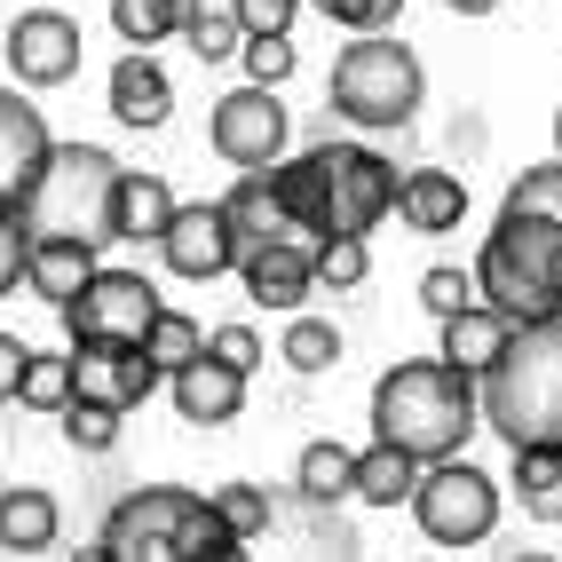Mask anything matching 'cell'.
Listing matches in <instances>:
<instances>
[{
    "mask_svg": "<svg viewBox=\"0 0 562 562\" xmlns=\"http://www.w3.org/2000/svg\"><path fill=\"white\" fill-rule=\"evenodd\" d=\"M270 191L302 246L325 238H372L396 214V167L372 143H310L302 159L270 167Z\"/></svg>",
    "mask_w": 562,
    "mask_h": 562,
    "instance_id": "6da1fadb",
    "label": "cell"
},
{
    "mask_svg": "<svg viewBox=\"0 0 562 562\" xmlns=\"http://www.w3.org/2000/svg\"><path fill=\"white\" fill-rule=\"evenodd\" d=\"M483 428L475 412V381L436 357H412L389 364L372 381V443L404 452L412 468H436V460H468V436Z\"/></svg>",
    "mask_w": 562,
    "mask_h": 562,
    "instance_id": "7a4b0ae2",
    "label": "cell"
},
{
    "mask_svg": "<svg viewBox=\"0 0 562 562\" xmlns=\"http://www.w3.org/2000/svg\"><path fill=\"white\" fill-rule=\"evenodd\" d=\"M475 412L507 452H562V317L507 333L499 364L475 381Z\"/></svg>",
    "mask_w": 562,
    "mask_h": 562,
    "instance_id": "3957f363",
    "label": "cell"
},
{
    "mask_svg": "<svg viewBox=\"0 0 562 562\" xmlns=\"http://www.w3.org/2000/svg\"><path fill=\"white\" fill-rule=\"evenodd\" d=\"M475 293L507 325L562 317V222L499 206V222L483 231V254H475Z\"/></svg>",
    "mask_w": 562,
    "mask_h": 562,
    "instance_id": "277c9868",
    "label": "cell"
},
{
    "mask_svg": "<svg viewBox=\"0 0 562 562\" xmlns=\"http://www.w3.org/2000/svg\"><path fill=\"white\" fill-rule=\"evenodd\" d=\"M120 159L103 143H56L48 167L16 199L24 238H71V246H111V206H120Z\"/></svg>",
    "mask_w": 562,
    "mask_h": 562,
    "instance_id": "5b68a950",
    "label": "cell"
},
{
    "mask_svg": "<svg viewBox=\"0 0 562 562\" xmlns=\"http://www.w3.org/2000/svg\"><path fill=\"white\" fill-rule=\"evenodd\" d=\"M231 531L214 522L206 492H182V483H143L120 507L103 515V554L111 562H199L206 547H222Z\"/></svg>",
    "mask_w": 562,
    "mask_h": 562,
    "instance_id": "8992f818",
    "label": "cell"
},
{
    "mask_svg": "<svg viewBox=\"0 0 562 562\" xmlns=\"http://www.w3.org/2000/svg\"><path fill=\"white\" fill-rule=\"evenodd\" d=\"M428 103V71L404 41H381V32H357V41L333 56V111L349 127L381 135V127H412Z\"/></svg>",
    "mask_w": 562,
    "mask_h": 562,
    "instance_id": "52a82bcc",
    "label": "cell"
},
{
    "mask_svg": "<svg viewBox=\"0 0 562 562\" xmlns=\"http://www.w3.org/2000/svg\"><path fill=\"white\" fill-rule=\"evenodd\" d=\"M159 310L167 302H159V285L143 270H95L56 317L71 333V349H143V333H151Z\"/></svg>",
    "mask_w": 562,
    "mask_h": 562,
    "instance_id": "ba28073f",
    "label": "cell"
},
{
    "mask_svg": "<svg viewBox=\"0 0 562 562\" xmlns=\"http://www.w3.org/2000/svg\"><path fill=\"white\" fill-rule=\"evenodd\" d=\"M412 515H420L428 547H475L499 531V483L483 475L475 460H436L420 468V483H412Z\"/></svg>",
    "mask_w": 562,
    "mask_h": 562,
    "instance_id": "9c48e42d",
    "label": "cell"
},
{
    "mask_svg": "<svg viewBox=\"0 0 562 562\" xmlns=\"http://www.w3.org/2000/svg\"><path fill=\"white\" fill-rule=\"evenodd\" d=\"M206 143H214V159L222 167H238V175H270L285 159V103L270 88H231L214 103V120H206Z\"/></svg>",
    "mask_w": 562,
    "mask_h": 562,
    "instance_id": "30bf717a",
    "label": "cell"
},
{
    "mask_svg": "<svg viewBox=\"0 0 562 562\" xmlns=\"http://www.w3.org/2000/svg\"><path fill=\"white\" fill-rule=\"evenodd\" d=\"M9 71H16V88L80 80V24H71L64 9H24L9 24Z\"/></svg>",
    "mask_w": 562,
    "mask_h": 562,
    "instance_id": "8fae6325",
    "label": "cell"
},
{
    "mask_svg": "<svg viewBox=\"0 0 562 562\" xmlns=\"http://www.w3.org/2000/svg\"><path fill=\"white\" fill-rule=\"evenodd\" d=\"M167 381L151 364H143L135 349H71V404H95V412H127L135 404H151Z\"/></svg>",
    "mask_w": 562,
    "mask_h": 562,
    "instance_id": "7c38bea8",
    "label": "cell"
},
{
    "mask_svg": "<svg viewBox=\"0 0 562 562\" xmlns=\"http://www.w3.org/2000/svg\"><path fill=\"white\" fill-rule=\"evenodd\" d=\"M48 151H56V135L41 120V103L0 88V214H16V199L32 191V175L48 167Z\"/></svg>",
    "mask_w": 562,
    "mask_h": 562,
    "instance_id": "4fadbf2b",
    "label": "cell"
},
{
    "mask_svg": "<svg viewBox=\"0 0 562 562\" xmlns=\"http://www.w3.org/2000/svg\"><path fill=\"white\" fill-rule=\"evenodd\" d=\"M159 254H167V270L175 278H222V270H238V246L231 231H222V206H175L167 214V231H159Z\"/></svg>",
    "mask_w": 562,
    "mask_h": 562,
    "instance_id": "5bb4252c",
    "label": "cell"
},
{
    "mask_svg": "<svg viewBox=\"0 0 562 562\" xmlns=\"http://www.w3.org/2000/svg\"><path fill=\"white\" fill-rule=\"evenodd\" d=\"M238 285H246V302L302 317V302L317 293V278H310V246H261V254H238Z\"/></svg>",
    "mask_w": 562,
    "mask_h": 562,
    "instance_id": "9a60e30c",
    "label": "cell"
},
{
    "mask_svg": "<svg viewBox=\"0 0 562 562\" xmlns=\"http://www.w3.org/2000/svg\"><path fill=\"white\" fill-rule=\"evenodd\" d=\"M214 206H222V231H231L238 254L302 246V238H293V222H285V206H278V191H270V175H238V191H231V199H214Z\"/></svg>",
    "mask_w": 562,
    "mask_h": 562,
    "instance_id": "2e32d148",
    "label": "cell"
},
{
    "mask_svg": "<svg viewBox=\"0 0 562 562\" xmlns=\"http://www.w3.org/2000/svg\"><path fill=\"white\" fill-rule=\"evenodd\" d=\"M460 214H468V182L460 175H443V167L396 175V222H404V231L443 238V231H460Z\"/></svg>",
    "mask_w": 562,
    "mask_h": 562,
    "instance_id": "e0dca14e",
    "label": "cell"
},
{
    "mask_svg": "<svg viewBox=\"0 0 562 562\" xmlns=\"http://www.w3.org/2000/svg\"><path fill=\"white\" fill-rule=\"evenodd\" d=\"M103 88H111V120L120 127H167V111H175V80L159 56H120Z\"/></svg>",
    "mask_w": 562,
    "mask_h": 562,
    "instance_id": "ac0fdd59",
    "label": "cell"
},
{
    "mask_svg": "<svg viewBox=\"0 0 562 562\" xmlns=\"http://www.w3.org/2000/svg\"><path fill=\"white\" fill-rule=\"evenodd\" d=\"M167 389H175V412H182V420H191V428H231L238 412H246V381H238L231 364H214V357L182 364V372H175Z\"/></svg>",
    "mask_w": 562,
    "mask_h": 562,
    "instance_id": "d6986e66",
    "label": "cell"
},
{
    "mask_svg": "<svg viewBox=\"0 0 562 562\" xmlns=\"http://www.w3.org/2000/svg\"><path fill=\"white\" fill-rule=\"evenodd\" d=\"M507 317L499 310H460V317H443V349H436V364H452V372H468V381H483V372L499 364V349H507Z\"/></svg>",
    "mask_w": 562,
    "mask_h": 562,
    "instance_id": "ffe728a7",
    "label": "cell"
},
{
    "mask_svg": "<svg viewBox=\"0 0 562 562\" xmlns=\"http://www.w3.org/2000/svg\"><path fill=\"white\" fill-rule=\"evenodd\" d=\"M56 531H64V507L41 483H9L0 492V554H48Z\"/></svg>",
    "mask_w": 562,
    "mask_h": 562,
    "instance_id": "44dd1931",
    "label": "cell"
},
{
    "mask_svg": "<svg viewBox=\"0 0 562 562\" xmlns=\"http://www.w3.org/2000/svg\"><path fill=\"white\" fill-rule=\"evenodd\" d=\"M103 270L95 261V246H71V238H32V254H24V285L41 293L48 310H64L71 293H80L88 278Z\"/></svg>",
    "mask_w": 562,
    "mask_h": 562,
    "instance_id": "7402d4cb",
    "label": "cell"
},
{
    "mask_svg": "<svg viewBox=\"0 0 562 562\" xmlns=\"http://www.w3.org/2000/svg\"><path fill=\"white\" fill-rule=\"evenodd\" d=\"M167 214H175L167 175H143V167H127V175H120V206H111V238H127V246H159Z\"/></svg>",
    "mask_w": 562,
    "mask_h": 562,
    "instance_id": "603a6c76",
    "label": "cell"
},
{
    "mask_svg": "<svg viewBox=\"0 0 562 562\" xmlns=\"http://www.w3.org/2000/svg\"><path fill=\"white\" fill-rule=\"evenodd\" d=\"M206 0H111V32L127 41V56H151L159 41H175Z\"/></svg>",
    "mask_w": 562,
    "mask_h": 562,
    "instance_id": "cb8c5ba5",
    "label": "cell"
},
{
    "mask_svg": "<svg viewBox=\"0 0 562 562\" xmlns=\"http://www.w3.org/2000/svg\"><path fill=\"white\" fill-rule=\"evenodd\" d=\"M412 483H420V468H412L404 452H389V443H364L357 468H349V499H364V507H404Z\"/></svg>",
    "mask_w": 562,
    "mask_h": 562,
    "instance_id": "d4e9b609",
    "label": "cell"
},
{
    "mask_svg": "<svg viewBox=\"0 0 562 562\" xmlns=\"http://www.w3.org/2000/svg\"><path fill=\"white\" fill-rule=\"evenodd\" d=\"M135 357L151 364L159 381H175L182 364H199V357H206V333H199V317H191V310H159V317H151V333H143V349H135Z\"/></svg>",
    "mask_w": 562,
    "mask_h": 562,
    "instance_id": "484cf974",
    "label": "cell"
},
{
    "mask_svg": "<svg viewBox=\"0 0 562 562\" xmlns=\"http://www.w3.org/2000/svg\"><path fill=\"white\" fill-rule=\"evenodd\" d=\"M349 468H357V452H349V443L317 436L310 452H302V468H293V483H302V499L333 507V499H349Z\"/></svg>",
    "mask_w": 562,
    "mask_h": 562,
    "instance_id": "4316f807",
    "label": "cell"
},
{
    "mask_svg": "<svg viewBox=\"0 0 562 562\" xmlns=\"http://www.w3.org/2000/svg\"><path fill=\"white\" fill-rule=\"evenodd\" d=\"M515 499L522 515L562 522V452H515Z\"/></svg>",
    "mask_w": 562,
    "mask_h": 562,
    "instance_id": "83f0119b",
    "label": "cell"
},
{
    "mask_svg": "<svg viewBox=\"0 0 562 562\" xmlns=\"http://www.w3.org/2000/svg\"><path fill=\"white\" fill-rule=\"evenodd\" d=\"M206 507H214V522H222V531H231L238 547L270 531V492H261V483H214Z\"/></svg>",
    "mask_w": 562,
    "mask_h": 562,
    "instance_id": "f1b7e54d",
    "label": "cell"
},
{
    "mask_svg": "<svg viewBox=\"0 0 562 562\" xmlns=\"http://www.w3.org/2000/svg\"><path fill=\"white\" fill-rule=\"evenodd\" d=\"M293 372H333V364H341V333H333V317H293L285 325V349H278Z\"/></svg>",
    "mask_w": 562,
    "mask_h": 562,
    "instance_id": "f546056e",
    "label": "cell"
},
{
    "mask_svg": "<svg viewBox=\"0 0 562 562\" xmlns=\"http://www.w3.org/2000/svg\"><path fill=\"white\" fill-rule=\"evenodd\" d=\"M310 278L333 285V293H357V285L372 278V246H364V238H325V246H310Z\"/></svg>",
    "mask_w": 562,
    "mask_h": 562,
    "instance_id": "4dcf8cb0",
    "label": "cell"
},
{
    "mask_svg": "<svg viewBox=\"0 0 562 562\" xmlns=\"http://www.w3.org/2000/svg\"><path fill=\"white\" fill-rule=\"evenodd\" d=\"M16 404L64 412V404H71V357H41V349H32V357H24V381H16Z\"/></svg>",
    "mask_w": 562,
    "mask_h": 562,
    "instance_id": "1f68e13d",
    "label": "cell"
},
{
    "mask_svg": "<svg viewBox=\"0 0 562 562\" xmlns=\"http://www.w3.org/2000/svg\"><path fill=\"white\" fill-rule=\"evenodd\" d=\"M182 41H191V56H199V64H231L246 32L231 24V9H199L191 24H182Z\"/></svg>",
    "mask_w": 562,
    "mask_h": 562,
    "instance_id": "d6a6232c",
    "label": "cell"
},
{
    "mask_svg": "<svg viewBox=\"0 0 562 562\" xmlns=\"http://www.w3.org/2000/svg\"><path fill=\"white\" fill-rule=\"evenodd\" d=\"M56 420H64V443H71V452H111V443H120V412H95V404H64Z\"/></svg>",
    "mask_w": 562,
    "mask_h": 562,
    "instance_id": "836d02e7",
    "label": "cell"
},
{
    "mask_svg": "<svg viewBox=\"0 0 562 562\" xmlns=\"http://www.w3.org/2000/svg\"><path fill=\"white\" fill-rule=\"evenodd\" d=\"M293 16H302V0H231V24L246 41H285Z\"/></svg>",
    "mask_w": 562,
    "mask_h": 562,
    "instance_id": "e575fe53",
    "label": "cell"
},
{
    "mask_svg": "<svg viewBox=\"0 0 562 562\" xmlns=\"http://www.w3.org/2000/svg\"><path fill=\"white\" fill-rule=\"evenodd\" d=\"M507 206L562 222V159H554V167H531V175H515V182H507Z\"/></svg>",
    "mask_w": 562,
    "mask_h": 562,
    "instance_id": "d590c367",
    "label": "cell"
},
{
    "mask_svg": "<svg viewBox=\"0 0 562 562\" xmlns=\"http://www.w3.org/2000/svg\"><path fill=\"white\" fill-rule=\"evenodd\" d=\"M420 302H428V317L443 325V317L475 310V278H468V270H428V278H420Z\"/></svg>",
    "mask_w": 562,
    "mask_h": 562,
    "instance_id": "8d00e7d4",
    "label": "cell"
},
{
    "mask_svg": "<svg viewBox=\"0 0 562 562\" xmlns=\"http://www.w3.org/2000/svg\"><path fill=\"white\" fill-rule=\"evenodd\" d=\"M206 357L231 364L238 381H246V372L261 364V333H254V325H214V333H206Z\"/></svg>",
    "mask_w": 562,
    "mask_h": 562,
    "instance_id": "74e56055",
    "label": "cell"
},
{
    "mask_svg": "<svg viewBox=\"0 0 562 562\" xmlns=\"http://www.w3.org/2000/svg\"><path fill=\"white\" fill-rule=\"evenodd\" d=\"M238 56H246V88L293 80V41H238Z\"/></svg>",
    "mask_w": 562,
    "mask_h": 562,
    "instance_id": "f35d334b",
    "label": "cell"
},
{
    "mask_svg": "<svg viewBox=\"0 0 562 562\" xmlns=\"http://www.w3.org/2000/svg\"><path fill=\"white\" fill-rule=\"evenodd\" d=\"M310 9H325L333 24H349V32H389L404 0H310Z\"/></svg>",
    "mask_w": 562,
    "mask_h": 562,
    "instance_id": "ab89813d",
    "label": "cell"
},
{
    "mask_svg": "<svg viewBox=\"0 0 562 562\" xmlns=\"http://www.w3.org/2000/svg\"><path fill=\"white\" fill-rule=\"evenodd\" d=\"M24 254H32L24 222H16V214H0V293H16V285H24Z\"/></svg>",
    "mask_w": 562,
    "mask_h": 562,
    "instance_id": "60d3db41",
    "label": "cell"
},
{
    "mask_svg": "<svg viewBox=\"0 0 562 562\" xmlns=\"http://www.w3.org/2000/svg\"><path fill=\"white\" fill-rule=\"evenodd\" d=\"M24 357H32V341H16V333H0V404H16V381H24Z\"/></svg>",
    "mask_w": 562,
    "mask_h": 562,
    "instance_id": "b9f144b4",
    "label": "cell"
},
{
    "mask_svg": "<svg viewBox=\"0 0 562 562\" xmlns=\"http://www.w3.org/2000/svg\"><path fill=\"white\" fill-rule=\"evenodd\" d=\"M199 562H254V554H246V547H238V539H222V547H206V554H199Z\"/></svg>",
    "mask_w": 562,
    "mask_h": 562,
    "instance_id": "7bdbcfd3",
    "label": "cell"
},
{
    "mask_svg": "<svg viewBox=\"0 0 562 562\" xmlns=\"http://www.w3.org/2000/svg\"><path fill=\"white\" fill-rule=\"evenodd\" d=\"M443 9H452V16H492L499 0H443Z\"/></svg>",
    "mask_w": 562,
    "mask_h": 562,
    "instance_id": "ee69618b",
    "label": "cell"
},
{
    "mask_svg": "<svg viewBox=\"0 0 562 562\" xmlns=\"http://www.w3.org/2000/svg\"><path fill=\"white\" fill-rule=\"evenodd\" d=\"M71 562H111V554H103V547H80V554H71Z\"/></svg>",
    "mask_w": 562,
    "mask_h": 562,
    "instance_id": "f6af8a7d",
    "label": "cell"
},
{
    "mask_svg": "<svg viewBox=\"0 0 562 562\" xmlns=\"http://www.w3.org/2000/svg\"><path fill=\"white\" fill-rule=\"evenodd\" d=\"M554 159H562V111H554Z\"/></svg>",
    "mask_w": 562,
    "mask_h": 562,
    "instance_id": "bcb514c9",
    "label": "cell"
},
{
    "mask_svg": "<svg viewBox=\"0 0 562 562\" xmlns=\"http://www.w3.org/2000/svg\"><path fill=\"white\" fill-rule=\"evenodd\" d=\"M515 562H547V554H515Z\"/></svg>",
    "mask_w": 562,
    "mask_h": 562,
    "instance_id": "7dc6e473",
    "label": "cell"
},
{
    "mask_svg": "<svg viewBox=\"0 0 562 562\" xmlns=\"http://www.w3.org/2000/svg\"><path fill=\"white\" fill-rule=\"evenodd\" d=\"M420 562H428V554H420Z\"/></svg>",
    "mask_w": 562,
    "mask_h": 562,
    "instance_id": "c3c4849f",
    "label": "cell"
}]
</instances>
